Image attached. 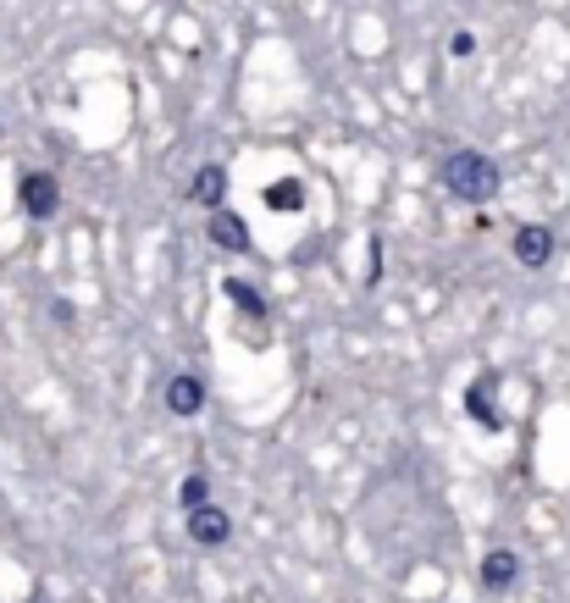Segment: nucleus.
<instances>
[{
  "label": "nucleus",
  "mask_w": 570,
  "mask_h": 603,
  "mask_svg": "<svg viewBox=\"0 0 570 603\" xmlns=\"http://www.w3.org/2000/svg\"><path fill=\"white\" fill-rule=\"evenodd\" d=\"M189 200L194 205H205V211H222L227 205V166H200V172H194V189H189Z\"/></svg>",
  "instance_id": "nucleus-6"
},
{
  "label": "nucleus",
  "mask_w": 570,
  "mask_h": 603,
  "mask_svg": "<svg viewBox=\"0 0 570 603\" xmlns=\"http://www.w3.org/2000/svg\"><path fill=\"white\" fill-rule=\"evenodd\" d=\"M227 299H233V305L238 310H244V316H255V321H266V299L261 294H255V288H244V283H238V277H227Z\"/></svg>",
  "instance_id": "nucleus-10"
},
{
  "label": "nucleus",
  "mask_w": 570,
  "mask_h": 603,
  "mask_svg": "<svg viewBox=\"0 0 570 603\" xmlns=\"http://www.w3.org/2000/svg\"><path fill=\"white\" fill-rule=\"evenodd\" d=\"M443 189L465 205H487L499 194V166L487 161L482 150H449V161H443Z\"/></svg>",
  "instance_id": "nucleus-1"
},
{
  "label": "nucleus",
  "mask_w": 570,
  "mask_h": 603,
  "mask_svg": "<svg viewBox=\"0 0 570 603\" xmlns=\"http://www.w3.org/2000/svg\"><path fill=\"white\" fill-rule=\"evenodd\" d=\"M305 205V189L299 183H272L266 189V211H299Z\"/></svg>",
  "instance_id": "nucleus-11"
},
{
  "label": "nucleus",
  "mask_w": 570,
  "mask_h": 603,
  "mask_svg": "<svg viewBox=\"0 0 570 603\" xmlns=\"http://www.w3.org/2000/svg\"><path fill=\"white\" fill-rule=\"evenodd\" d=\"M449 50H454V56H471V50H476V34H465V28H460V34L449 39Z\"/></svg>",
  "instance_id": "nucleus-13"
},
{
  "label": "nucleus",
  "mask_w": 570,
  "mask_h": 603,
  "mask_svg": "<svg viewBox=\"0 0 570 603\" xmlns=\"http://www.w3.org/2000/svg\"><path fill=\"white\" fill-rule=\"evenodd\" d=\"M515 261L521 266H548L554 261V233H548L543 222H526V227H515Z\"/></svg>",
  "instance_id": "nucleus-4"
},
{
  "label": "nucleus",
  "mask_w": 570,
  "mask_h": 603,
  "mask_svg": "<svg viewBox=\"0 0 570 603\" xmlns=\"http://www.w3.org/2000/svg\"><path fill=\"white\" fill-rule=\"evenodd\" d=\"M211 244L227 249V255H250V227H244V216L238 211H211Z\"/></svg>",
  "instance_id": "nucleus-5"
},
{
  "label": "nucleus",
  "mask_w": 570,
  "mask_h": 603,
  "mask_svg": "<svg viewBox=\"0 0 570 603\" xmlns=\"http://www.w3.org/2000/svg\"><path fill=\"white\" fill-rule=\"evenodd\" d=\"M205 498H211V482H205V476H183V487H178V504H183V515H189V509H200Z\"/></svg>",
  "instance_id": "nucleus-12"
},
{
  "label": "nucleus",
  "mask_w": 570,
  "mask_h": 603,
  "mask_svg": "<svg viewBox=\"0 0 570 603\" xmlns=\"http://www.w3.org/2000/svg\"><path fill=\"white\" fill-rule=\"evenodd\" d=\"M167 410H172V415H200V410H205V382L189 377V371H183V377H172V382H167Z\"/></svg>",
  "instance_id": "nucleus-7"
},
{
  "label": "nucleus",
  "mask_w": 570,
  "mask_h": 603,
  "mask_svg": "<svg viewBox=\"0 0 570 603\" xmlns=\"http://www.w3.org/2000/svg\"><path fill=\"white\" fill-rule=\"evenodd\" d=\"M515 576H521V559H515L510 548H493V554L482 559V587H487V592L515 587Z\"/></svg>",
  "instance_id": "nucleus-8"
},
{
  "label": "nucleus",
  "mask_w": 570,
  "mask_h": 603,
  "mask_svg": "<svg viewBox=\"0 0 570 603\" xmlns=\"http://www.w3.org/2000/svg\"><path fill=\"white\" fill-rule=\"evenodd\" d=\"M227 537H233V521H227V509H216L211 498H205L200 509H189V543H200V548H222Z\"/></svg>",
  "instance_id": "nucleus-3"
},
{
  "label": "nucleus",
  "mask_w": 570,
  "mask_h": 603,
  "mask_svg": "<svg viewBox=\"0 0 570 603\" xmlns=\"http://www.w3.org/2000/svg\"><path fill=\"white\" fill-rule=\"evenodd\" d=\"M493 388H499V377H476V382H471V393H465V410H471V421H476V426H493V432H499L504 415L493 410V404H487V393H493Z\"/></svg>",
  "instance_id": "nucleus-9"
},
{
  "label": "nucleus",
  "mask_w": 570,
  "mask_h": 603,
  "mask_svg": "<svg viewBox=\"0 0 570 603\" xmlns=\"http://www.w3.org/2000/svg\"><path fill=\"white\" fill-rule=\"evenodd\" d=\"M17 200H23V211L34 216V222H50V216L61 211V183L50 178V172H28V178L17 183Z\"/></svg>",
  "instance_id": "nucleus-2"
}]
</instances>
